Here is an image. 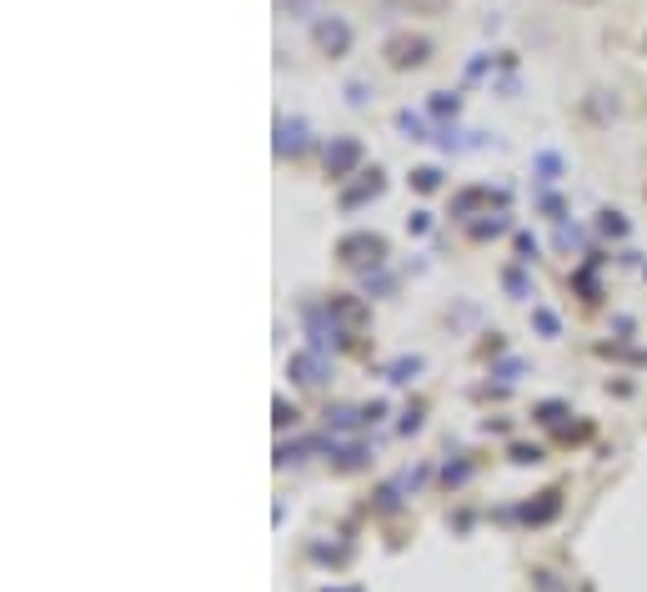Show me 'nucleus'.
Masks as SVG:
<instances>
[{
    "label": "nucleus",
    "instance_id": "f257e3e1",
    "mask_svg": "<svg viewBox=\"0 0 647 592\" xmlns=\"http://www.w3.org/2000/svg\"><path fill=\"white\" fill-rule=\"evenodd\" d=\"M427 51H432V46H427L422 36H392V41H387V61L402 66V71H407V66H422Z\"/></svg>",
    "mask_w": 647,
    "mask_h": 592
},
{
    "label": "nucleus",
    "instance_id": "f03ea898",
    "mask_svg": "<svg viewBox=\"0 0 647 592\" xmlns=\"http://www.w3.org/2000/svg\"><path fill=\"white\" fill-rule=\"evenodd\" d=\"M382 236H347L342 241V261L347 266H367V261H382Z\"/></svg>",
    "mask_w": 647,
    "mask_h": 592
},
{
    "label": "nucleus",
    "instance_id": "7ed1b4c3",
    "mask_svg": "<svg viewBox=\"0 0 647 592\" xmlns=\"http://www.w3.org/2000/svg\"><path fill=\"white\" fill-rule=\"evenodd\" d=\"M316 46L327 51V56H342V51L352 46V26H347V21H337V16H332V21H321V26H316Z\"/></svg>",
    "mask_w": 647,
    "mask_h": 592
},
{
    "label": "nucleus",
    "instance_id": "20e7f679",
    "mask_svg": "<svg viewBox=\"0 0 647 592\" xmlns=\"http://www.w3.org/2000/svg\"><path fill=\"white\" fill-rule=\"evenodd\" d=\"M357 161H362V146H357V141H337V146L327 151V171H332V176H347Z\"/></svg>",
    "mask_w": 647,
    "mask_h": 592
},
{
    "label": "nucleus",
    "instance_id": "39448f33",
    "mask_svg": "<svg viewBox=\"0 0 647 592\" xmlns=\"http://www.w3.org/2000/svg\"><path fill=\"white\" fill-rule=\"evenodd\" d=\"M291 372H296V382H306V387H316L321 377H327V367H321V357H296V362H291Z\"/></svg>",
    "mask_w": 647,
    "mask_h": 592
},
{
    "label": "nucleus",
    "instance_id": "423d86ee",
    "mask_svg": "<svg viewBox=\"0 0 647 592\" xmlns=\"http://www.w3.org/2000/svg\"><path fill=\"white\" fill-rule=\"evenodd\" d=\"M332 312H337L342 322H352V327L362 322V302H352V296H337V302H332Z\"/></svg>",
    "mask_w": 647,
    "mask_h": 592
},
{
    "label": "nucleus",
    "instance_id": "0eeeda50",
    "mask_svg": "<svg viewBox=\"0 0 647 592\" xmlns=\"http://www.w3.org/2000/svg\"><path fill=\"white\" fill-rule=\"evenodd\" d=\"M377 191H382V176L372 171V176H367L357 191H347V206H357V201H367V196H377Z\"/></svg>",
    "mask_w": 647,
    "mask_h": 592
},
{
    "label": "nucleus",
    "instance_id": "6e6552de",
    "mask_svg": "<svg viewBox=\"0 0 647 592\" xmlns=\"http://www.w3.org/2000/svg\"><path fill=\"white\" fill-rule=\"evenodd\" d=\"M417 11H427V16H437V11H447V0H412Z\"/></svg>",
    "mask_w": 647,
    "mask_h": 592
},
{
    "label": "nucleus",
    "instance_id": "1a4fd4ad",
    "mask_svg": "<svg viewBox=\"0 0 647 592\" xmlns=\"http://www.w3.org/2000/svg\"><path fill=\"white\" fill-rule=\"evenodd\" d=\"M417 186H422V191H432V186H437V171H432V166H427V171H417Z\"/></svg>",
    "mask_w": 647,
    "mask_h": 592
}]
</instances>
